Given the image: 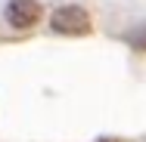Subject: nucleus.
Wrapping results in <instances>:
<instances>
[{
  "mask_svg": "<svg viewBox=\"0 0 146 142\" xmlns=\"http://www.w3.org/2000/svg\"><path fill=\"white\" fill-rule=\"evenodd\" d=\"M50 28L56 34H65V37H81L90 31V16L81 9V6H59L56 12L50 16Z\"/></svg>",
  "mask_w": 146,
  "mask_h": 142,
  "instance_id": "nucleus-1",
  "label": "nucleus"
},
{
  "mask_svg": "<svg viewBox=\"0 0 146 142\" xmlns=\"http://www.w3.org/2000/svg\"><path fill=\"white\" fill-rule=\"evenodd\" d=\"M6 19H9L13 28H31L40 19V3L37 0H9Z\"/></svg>",
  "mask_w": 146,
  "mask_h": 142,
  "instance_id": "nucleus-2",
  "label": "nucleus"
},
{
  "mask_svg": "<svg viewBox=\"0 0 146 142\" xmlns=\"http://www.w3.org/2000/svg\"><path fill=\"white\" fill-rule=\"evenodd\" d=\"M131 40H134V46H140V50H146V28H140L137 34H134V37H131Z\"/></svg>",
  "mask_w": 146,
  "mask_h": 142,
  "instance_id": "nucleus-3",
  "label": "nucleus"
}]
</instances>
